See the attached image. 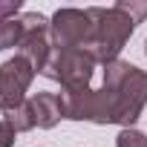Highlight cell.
Wrapping results in <instances>:
<instances>
[{
    "label": "cell",
    "instance_id": "obj_1",
    "mask_svg": "<svg viewBox=\"0 0 147 147\" xmlns=\"http://www.w3.org/2000/svg\"><path fill=\"white\" fill-rule=\"evenodd\" d=\"M90 15H92V23H95V35H92V43H90L87 52L95 61L113 63L115 55L124 49V40L133 35L136 23L118 6H113V9H90Z\"/></svg>",
    "mask_w": 147,
    "mask_h": 147
},
{
    "label": "cell",
    "instance_id": "obj_2",
    "mask_svg": "<svg viewBox=\"0 0 147 147\" xmlns=\"http://www.w3.org/2000/svg\"><path fill=\"white\" fill-rule=\"evenodd\" d=\"M92 66H95V58L87 49H58L55 61H49L43 75L61 81L63 92H81L92 78Z\"/></svg>",
    "mask_w": 147,
    "mask_h": 147
},
{
    "label": "cell",
    "instance_id": "obj_3",
    "mask_svg": "<svg viewBox=\"0 0 147 147\" xmlns=\"http://www.w3.org/2000/svg\"><path fill=\"white\" fill-rule=\"evenodd\" d=\"M95 35V23L90 9H61L52 18V38L58 49H90Z\"/></svg>",
    "mask_w": 147,
    "mask_h": 147
},
{
    "label": "cell",
    "instance_id": "obj_4",
    "mask_svg": "<svg viewBox=\"0 0 147 147\" xmlns=\"http://www.w3.org/2000/svg\"><path fill=\"white\" fill-rule=\"evenodd\" d=\"M35 78V66L26 58H12L0 66V110H15L26 101V90Z\"/></svg>",
    "mask_w": 147,
    "mask_h": 147
},
{
    "label": "cell",
    "instance_id": "obj_5",
    "mask_svg": "<svg viewBox=\"0 0 147 147\" xmlns=\"http://www.w3.org/2000/svg\"><path fill=\"white\" fill-rule=\"evenodd\" d=\"M23 40L20 46V58H26L35 72H46L49 66V40H46V18L43 15H23Z\"/></svg>",
    "mask_w": 147,
    "mask_h": 147
},
{
    "label": "cell",
    "instance_id": "obj_6",
    "mask_svg": "<svg viewBox=\"0 0 147 147\" xmlns=\"http://www.w3.org/2000/svg\"><path fill=\"white\" fill-rule=\"evenodd\" d=\"M29 107H32V115H35V124H38V127H55L58 118H63L61 95L38 92L35 98H29Z\"/></svg>",
    "mask_w": 147,
    "mask_h": 147
},
{
    "label": "cell",
    "instance_id": "obj_7",
    "mask_svg": "<svg viewBox=\"0 0 147 147\" xmlns=\"http://www.w3.org/2000/svg\"><path fill=\"white\" fill-rule=\"evenodd\" d=\"M3 124L12 127L15 133H20V130H32V127H35V115H32L29 101H23V104L15 107V110H6V113H3Z\"/></svg>",
    "mask_w": 147,
    "mask_h": 147
},
{
    "label": "cell",
    "instance_id": "obj_8",
    "mask_svg": "<svg viewBox=\"0 0 147 147\" xmlns=\"http://www.w3.org/2000/svg\"><path fill=\"white\" fill-rule=\"evenodd\" d=\"M23 40V20H3L0 23V49L18 46Z\"/></svg>",
    "mask_w": 147,
    "mask_h": 147
},
{
    "label": "cell",
    "instance_id": "obj_9",
    "mask_svg": "<svg viewBox=\"0 0 147 147\" xmlns=\"http://www.w3.org/2000/svg\"><path fill=\"white\" fill-rule=\"evenodd\" d=\"M118 147H147V138L138 130H121L118 133Z\"/></svg>",
    "mask_w": 147,
    "mask_h": 147
},
{
    "label": "cell",
    "instance_id": "obj_10",
    "mask_svg": "<svg viewBox=\"0 0 147 147\" xmlns=\"http://www.w3.org/2000/svg\"><path fill=\"white\" fill-rule=\"evenodd\" d=\"M124 15H130V20L133 23H138V20H144L147 18V3H115Z\"/></svg>",
    "mask_w": 147,
    "mask_h": 147
},
{
    "label": "cell",
    "instance_id": "obj_11",
    "mask_svg": "<svg viewBox=\"0 0 147 147\" xmlns=\"http://www.w3.org/2000/svg\"><path fill=\"white\" fill-rule=\"evenodd\" d=\"M12 141H15V130L0 121V147H12Z\"/></svg>",
    "mask_w": 147,
    "mask_h": 147
},
{
    "label": "cell",
    "instance_id": "obj_12",
    "mask_svg": "<svg viewBox=\"0 0 147 147\" xmlns=\"http://www.w3.org/2000/svg\"><path fill=\"white\" fill-rule=\"evenodd\" d=\"M15 12H20V3H18V0H15V3H0V23L9 20V15H15Z\"/></svg>",
    "mask_w": 147,
    "mask_h": 147
},
{
    "label": "cell",
    "instance_id": "obj_13",
    "mask_svg": "<svg viewBox=\"0 0 147 147\" xmlns=\"http://www.w3.org/2000/svg\"><path fill=\"white\" fill-rule=\"evenodd\" d=\"M144 52H147V46H144Z\"/></svg>",
    "mask_w": 147,
    "mask_h": 147
}]
</instances>
